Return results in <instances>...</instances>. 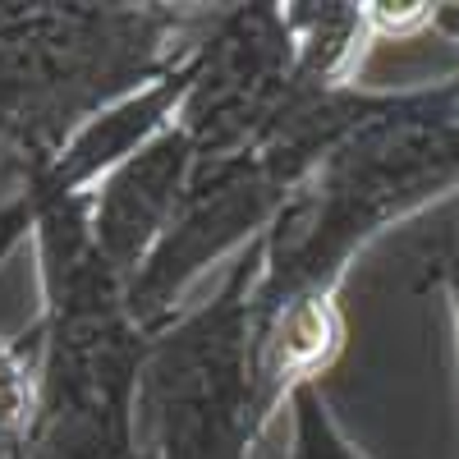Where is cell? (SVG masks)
Listing matches in <instances>:
<instances>
[{
    "label": "cell",
    "mask_w": 459,
    "mask_h": 459,
    "mask_svg": "<svg viewBox=\"0 0 459 459\" xmlns=\"http://www.w3.org/2000/svg\"><path fill=\"white\" fill-rule=\"evenodd\" d=\"M294 418H299V446H294V459H354L350 446L335 437V428L326 423V413L317 404V391L308 381H299L294 391Z\"/></svg>",
    "instance_id": "cell-1"
},
{
    "label": "cell",
    "mask_w": 459,
    "mask_h": 459,
    "mask_svg": "<svg viewBox=\"0 0 459 459\" xmlns=\"http://www.w3.org/2000/svg\"><path fill=\"white\" fill-rule=\"evenodd\" d=\"M450 285H455V299H459V257L450 262Z\"/></svg>",
    "instance_id": "cell-2"
}]
</instances>
